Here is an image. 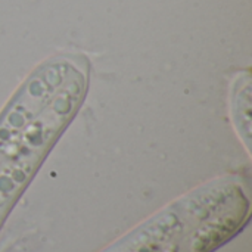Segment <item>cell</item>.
<instances>
[{"mask_svg":"<svg viewBox=\"0 0 252 252\" xmlns=\"http://www.w3.org/2000/svg\"><path fill=\"white\" fill-rule=\"evenodd\" d=\"M230 114L233 126L242 142H251V78L250 74L239 75L232 84Z\"/></svg>","mask_w":252,"mask_h":252,"instance_id":"cell-1","label":"cell"}]
</instances>
